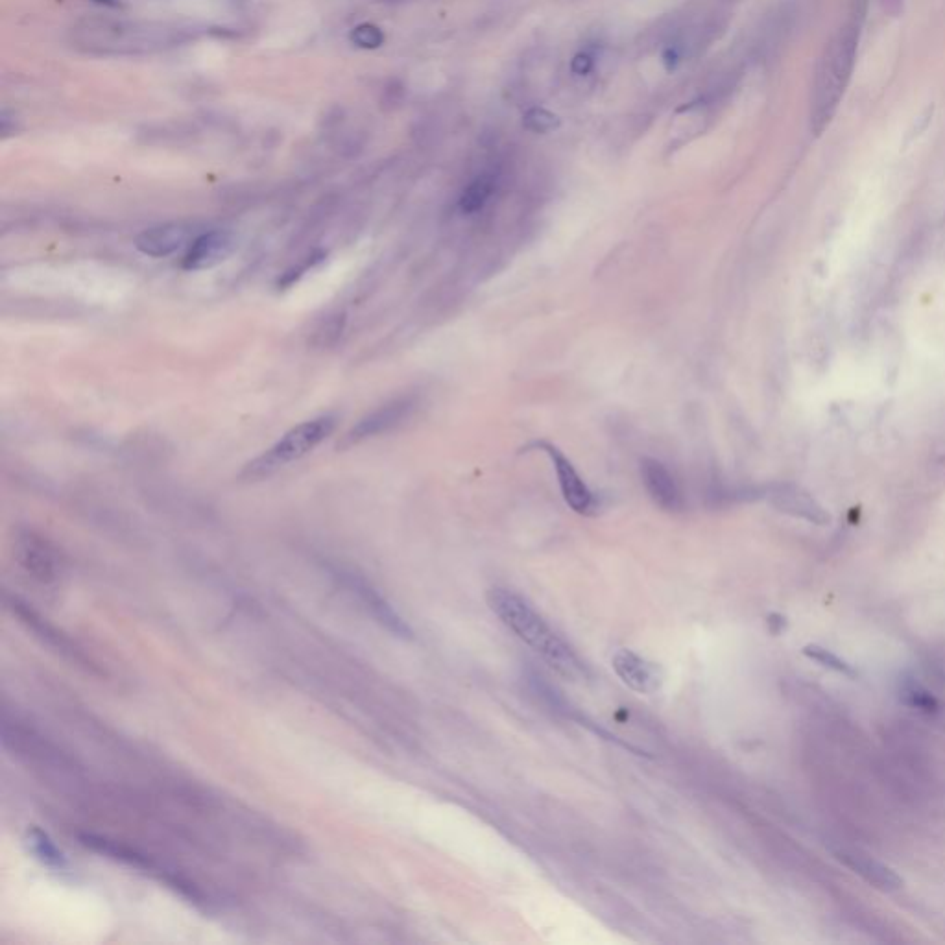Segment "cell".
Instances as JSON below:
<instances>
[{"instance_id": "obj_1", "label": "cell", "mask_w": 945, "mask_h": 945, "mask_svg": "<svg viewBox=\"0 0 945 945\" xmlns=\"http://www.w3.org/2000/svg\"><path fill=\"white\" fill-rule=\"evenodd\" d=\"M488 604L499 621L545 659L547 665H551L558 674L569 680L586 678V665L576 656L573 648L545 623V619L521 595L510 589L495 587L488 593Z\"/></svg>"}, {"instance_id": "obj_2", "label": "cell", "mask_w": 945, "mask_h": 945, "mask_svg": "<svg viewBox=\"0 0 945 945\" xmlns=\"http://www.w3.org/2000/svg\"><path fill=\"white\" fill-rule=\"evenodd\" d=\"M857 36V24H844L822 56L814 84L813 124L818 132H822L833 117L840 95L844 93V87L850 80L857 50Z\"/></svg>"}, {"instance_id": "obj_3", "label": "cell", "mask_w": 945, "mask_h": 945, "mask_svg": "<svg viewBox=\"0 0 945 945\" xmlns=\"http://www.w3.org/2000/svg\"><path fill=\"white\" fill-rule=\"evenodd\" d=\"M336 427V416L325 414L320 418L303 421L298 427L290 429L283 438H279L268 451L257 456L242 469V479L263 480L272 477L281 467L309 455L320 443L329 438Z\"/></svg>"}, {"instance_id": "obj_4", "label": "cell", "mask_w": 945, "mask_h": 945, "mask_svg": "<svg viewBox=\"0 0 945 945\" xmlns=\"http://www.w3.org/2000/svg\"><path fill=\"white\" fill-rule=\"evenodd\" d=\"M80 41L89 50L100 52H139L152 48L172 47L180 41L183 30L150 26V24L91 21L78 28Z\"/></svg>"}, {"instance_id": "obj_5", "label": "cell", "mask_w": 945, "mask_h": 945, "mask_svg": "<svg viewBox=\"0 0 945 945\" xmlns=\"http://www.w3.org/2000/svg\"><path fill=\"white\" fill-rule=\"evenodd\" d=\"M336 578L340 580L342 586L347 587L359 599V602H362V606L368 610L371 617L377 623L383 624L390 634L401 637V639H412L414 637L410 626L401 619V615L392 608V604L384 599L383 595L371 584H368L362 576L355 575V573H346V571H336Z\"/></svg>"}, {"instance_id": "obj_6", "label": "cell", "mask_w": 945, "mask_h": 945, "mask_svg": "<svg viewBox=\"0 0 945 945\" xmlns=\"http://www.w3.org/2000/svg\"><path fill=\"white\" fill-rule=\"evenodd\" d=\"M532 447L541 449L545 455L551 458L552 466H554L556 475H558V484H560L565 503L569 504L576 514H593L597 510L595 493L587 488L586 482L578 475L573 462L552 443L536 442Z\"/></svg>"}, {"instance_id": "obj_7", "label": "cell", "mask_w": 945, "mask_h": 945, "mask_svg": "<svg viewBox=\"0 0 945 945\" xmlns=\"http://www.w3.org/2000/svg\"><path fill=\"white\" fill-rule=\"evenodd\" d=\"M416 405H418V399L414 395H405V397H397L394 401L386 403L384 407L377 408L366 418L360 419L359 423L347 432L346 445L347 443H359L362 440H368L373 436L392 431L412 414V410L416 408Z\"/></svg>"}, {"instance_id": "obj_8", "label": "cell", "mask_w": 945, "mask_h": 945, "mask_svg": "<svg viewBox=\"0 0 945 945\" xmlns=\"http://www.w3.org/2000/svg\"><path fill=\"white\" fill-rule=\"evenodd\" d=\"M235 250V239L228 231L216 229L207 231L192 239L187 252L181 259V268L189 272L209 270L216 264L224 263Z\"/></svg>"}, {"instance_id": "obj_9", "label": "cell", "mask_w": 945, "mask_h": 945, "mask_svg": "<svg viewBox=\"0 0 945 945\" xmlns=\"http://www.w3.org/2000/svg\"><path fill=\"white\" fill-rule=\"evenodd\" d=\"M17 558L26 569V573L41 580L52 582L58 576V552L48 543L47 539L37 536L34 532H23L17 538Z\"/></svg>"}, {"instance_id": "obj_10", "label": "cell", "mask_w": 945, "mask_h": 945, "mask_svg": "<svg viewBox=\"0 0 945 945\" xmlns=\"http://www.w3.org/2000/svg\"><path fill=\"white\" fill-rule=\"evenodd\" d=\"M12 610L15 611V613L23 619V623L28 624V628L34 630L47 645L52 646L54 650H58L61 656L71 659V661L82 665L85 669L96 672V665L93 663V659L89 658L84 650H80V648L76 646V643H72L67 635L61 634L60 630H56L52 624H48L45 619H41L36 611L32 610L28 604H24V602H21L19 599H13Z\"/></svg>"}, {"instance_id": "obj_11", "label": "cell", "mask_w": 945, "mask_h": 945, "mask_svg": "<svg viewBox=\"0 0 945 945\" xmlns=\"http://www.w3.org/2000/svg\"><path fill=\"white\" fill-rule=\"evenodd\" d=\"M835 857L846 868H850L851 872L862 877L868 885L875 886L883 892H896L899 888H903V879L896 870L886 866L885 862L866 855L864 851L840 848L835 851Z\"/></svg>"}, {"instance_id": "obj_12", "label": "cell", "mask_w": 945, "mask_h": 945, "mask_svg": "<svg viewBox=\"0 0 945 945\" xmlns=\"http://www.w3.org/2000/svg\"><path fill=\"white\" fill-rule=\"evenodd\" d=\"M611 665L624 685L634 689L635 693H656L661 685L658 667L632 650H619L611 659Z\"/></svg>"}, {"instance_id": "obj_13", "label": "cell", "mask_w": 945, "mask_h": 945, "mask_svg": "<svg viewBox=\"0 0 945 945\" xmlns=\"http://www.w3.org/2000/svg\"><path fill=\"white\" fill-rule=\"evenodd\" d=\"M191 237V228L185 224H163L139 233L135 239V248L146 257L163 259L189 246Z\"/></svg>"}, {"instance_id": "obj_14", "label": "cell", "mask_w": 945, "mask_h": 945, "mask_svg": "<svg viewBox=\"0 0 945 945\" xmlns=\"http://www.w3.org/2000/svg\"><path fill=\"white\" fill-rule=\"evenodd\" d=\"M641 477L645 488L654 503L667 512H680L683 508V495L676 479L667 467L658 460L645 458L641 462Z\"/></svg>"}, {"instance_id": "obj_15", "label": "cell", "mask_w": 945, "mask_h": 945, "mask_svg": "<svg viewBox=\"0 0 945 945\" xmlns=\"http://www.w3.org/2000/svg\"><path fill=\"white\" fill-rule=\"evenodd\" d=\"M770 497H772V503L787 514L802 517V519H807V521L816 523V525L829 523V514L826 510L816 503L809 493H805L800 488L778 486L776 490L772 491Z\"/></svg>"}, {"instance_id": "obj_16", "label": "cell", "mask_w": 945, "mask_h": 945, "mask_svg": "<svg viewBox=\"0 0 945 945\" xmlns=\"http://www.w3.org/2000/svg\"><path fill=\"white\" fill-rule=\"evenodd\" d=\"M80 842L87 846L89 850L102 853L106 857H111L115 861L130 864L133 868L141 870H156V864L150 861L141 851L133 850L130 846H124L117 840H109L106 837H96V835H80Z\"/></svg>"}, {"instance_id": "obj_17", "label": "cell", "mask_w": 945, "mask_h": 945, "mask_svg": "<svg viewBox=\"0 0 945 945\" xmlns=\"http://www.w3.org/2000/svg\"><path fill=\"white\" fill-rule=\"evenodd\" d=\"M26 842H28L30 851L48 868H54V870L67 868V859H65L63 851L41 829H36V827L30 829L28 835H26Z\"/></svg>"}, {"instance_id": "obj_18", "label": "cell", "mask_w": 945, "mask_h": 945, "mask_svg": "<svg viewBox=\"0 0 945 945\" xmlns=\"http://www.w3.org/2000/svg\"><path fill=\"white\" fill-rule=\"evenodd\" d=\"M491 192H493V180L488 176H480L477 180L471 181L466 191L460 196V202H458L460 211L466 215L477 213L490 200Z\"/></svg>"}, {"instance_id": "obj_19", "label": "cell", "mask_w": 945, "mask_h": 945, "mask_svg": "<svg viewBox=\"0 0 945 945\" xmlns=\"http://www.w3.org/2000/svg\"><path fill=\"white\" fill-rule=\"evenodd\" d=\"M803 654H805L807 658L816 661V663H820L822 667L835 670V672H840V674H846V676H855V670H853V667H851L848 661L838 658L835 652L827 650L824 646L807 645L803 648Z\"/></svg>"}, {"instance_id": "obj_20", "label": "cell", "mask_w": 945, "mask_h": 945, "mask_svg": "<svg viewBox=\"0 0 945 945\" xmlns=\"http://www.w3.org/2000/svg\"><path fill=\"white\" fill-rule=\"evenodd\" d=\"M523 126L530 132L549 133L560 128V117L554 115L549 109L532 108L525 113Z\"/></svg>"}, {"instance_id": "obj_21", "label": "cell", "mask_w": 945, "mask_h": 945, "mask_svg": "<svg viewBox=\"0 0 945 945\" xmlns=\"http://www.w3.org/2000/svg\"><path fill=\"white\" fill-rule=\"evenodd\" d=\"M903 702L910 707H916L925 713H934L938 709V702L933 694L929 693L920 683H909L903 687Z\"/></svg>"}, {"instance_id": "obj_22", "label": "cell", "mask_w": 945, "mask_h": 945, "mask_svg": "<svg viewBox=\"0 0 945 945\" xmlns=\"http://www.w3.org/2000/svg\"><path fill=\"white\" fill-rule=\"evenodd\" d=\"M353 41L362 48H377L383 45V32L373 24H362L353 32Z\"/></svg>"}, {"instance_id": "obj_23", "label": "cell", "mask_w": 945, "mask_h": 945, "mask_svg": "<svg viewBox=\"0 0 945 945\" xmlns=\"http://www.w3.org/2000/svg\"><path fill=\"white\" fill-rule=\"evenodd\" d=\"M571 69H573L575 74H580V76L587 74V72H591V69H593V58H591L589 54H586V52H580V54H576L575 60L571 61Z\"/></svg>"}]
</instances>
